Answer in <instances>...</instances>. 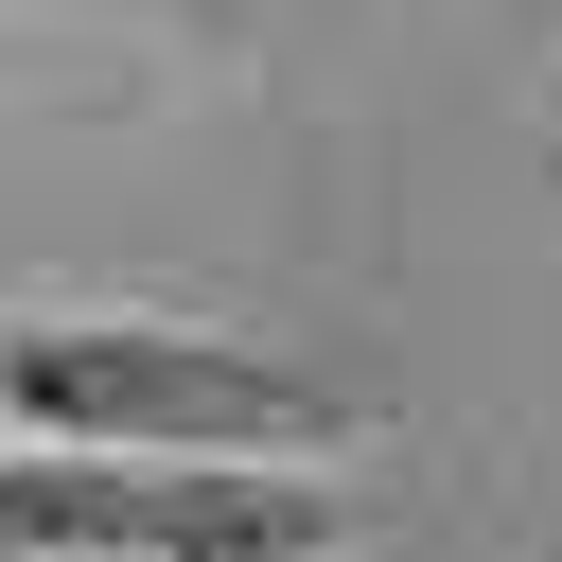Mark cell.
<instances>
[{
	"label": "cell",
	"mask_w": 562,
	"mask_h": 562,
	"mask_svg": "<svg viewBox=\"0 0 562 562\" xmlns=\"http://www.w3.org/2000/svg\"><path fill=\"white\" fill-rule=\"evenodd\" d=\"M369 527L351 457H158V439H18L0 562H334Z\"/></svg>",
	"instance_id": "cell-1"
},
{
	"label": "cell",
	"mask_w": 562,
	"mask_h": 562,
	"mask_svg": "<svg viewBox=\"0 0 562 562\" xmlns=\"http://www.w3.org/2000/svg\"><path fill=\"white\" fill-rule=\"evenodd\" d=\"M0 404L35 439H158V457H334L351 404L228 351V334H176V316H53L0 351Z\"/></svg>",
	"instance_id": "cell-2"
}]
</instances>
